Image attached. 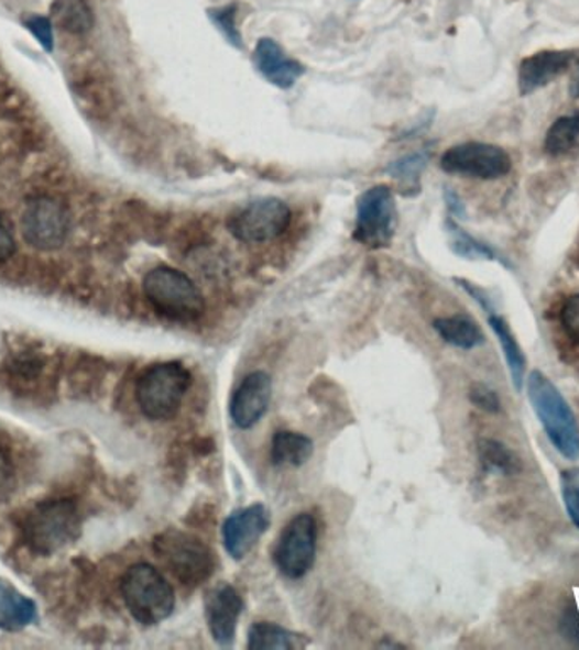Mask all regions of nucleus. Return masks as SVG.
Returning <instances> with one entry per match:
<instances>
[{"instance_id": "obj_1", "label": "nucleus", "mask_w": 579, "mask_h": 650, "mask_svg": "<svg viewBox=\"0 0 579 650\" xmlns=\"http://www.w3.org/2000/svg\"><path fill=\"white\" fill-rule=\"evenodd\" d=\"M525 386L532 410L543 423L550 444L565 460L578 461L579 422L558 386L539 370L531 372L525 378Z\"/></svg>"}, {"instance_id": "obj_2", "label": "nucleus", "mask_w": 579, "mask_h": 650, "mask_svg": "<svg viewBox=\"0 0 579 650\" xmlns=\"http://www.w3.org/2000/svg\"><path fill=\"white\" fill-rule=\"evenodd\" d=\"M121 593L129 614L143 625L162 624L175 610L172 584L146 562L134 564L125 571Z\"/></svg>"}, {"instance_id": "obj_3", "label": "nucleus", "mask_w": 579, "mask_h": 650, "mask_svg": "<svg viewBox=\"0 0 579 650\" xmlns=\"http://www.w3.org/2000/svg\"><path fill=\"white\" fill-rule=\"evenodd\" d=\"M143 290L153 309L178 322H194L203 317L206 300L185 273L170 266L151 269L143 279Z\"/></svg>"}, {"instance_id": "obj_4", "label": "nucleus", "mask_w": 579, "mask_h": 650, "mask_svg": "<svg viewBox=\"0 0 579 650\" xmlns=\"http://www.w3.org/2000/svg\"><path fill=\"white\" fill-rule=\"evenodd\" d=\"M190 385V372L178 361L153 364L138 378V405L148 419H173Z\"/></svg>"}, {"instance_id": "obj_5", "label": "nucleus", "mask_w": 579, "mask_h": 650, "mask_svg": "<svg viewBox=\"0 0 579 650\" xmlns=\"http://www.w3.org/2000/svg\"><path fill=\"white\" fill-rule=\"evenodd\" d=\"M153 549L170 573L187 586H198L212 576V551L190 533L166 530L154 539Z\"/></svg>"}, {"instance_id": "obj_6", "label": "nucleus", "mask_w": 579, "mask_h": 650, "mask_svg": "<svg viewBox=\"0 0 579 650\" xmlns=\"http://www.w3.org/2000/svg\"><path fill=\"white\" fill-rule=\"evenodd\" d=\"M28 544L37 554H55L72 544L80 532L77 505L68 500H53L31 511L26 522Z\"/></svg>"}, {"instance_id": "obj_7", "label": "nucleus", "mask_w": 579, "mask_h": 650, "mask_svg": "<svg viewBox=\"0 0 579 650\" xmlns=\"http://www.w3.org/2000/svg\"><path fill=\"white\" fill-rule=\"evenodd\" d=\"M396 221L398 210L392 188L374 185L356 200L354 240L371 250L390 246Z\"/></svg>"}, {"instance_id": "obj_8", "label": "nucleus", "mask_w": 579, "mask_h": 650, "mask_svg": "<svg viewBox=\"0 0 579 650\" xmlns=\"http://www.w3.org/2000/svg\"><path fill=\"white\" fill-rule=\"evenodd\" d=\"M292 210L275 197L253 200L229 219L228 228L242 243H269L288 229Z\"/></svg>"}, {"instance_id": "obj_9", "label": "nucleus", "mask_w": 579, "mask_h": 650, "mask_svg": "<svg viewBox=\"0 0 579 650\" xmlns=\"http://www.w3.org/2000/svg\"><path fill=\"white\" fill-rule=\"evenodd\" d=\"M317 551L316 520L308 514H298L280 533L273 561L280 573L288 580H301L314 566Z\"/></svg>"}, {"instance_id": "obj_10", "label": "nucleus", "mask_w": 579, "mask_h": 650, "mask_svg": "<svg viewBox=\"0 0 579 650\" xmlns=\"http://www.w3.org/2000/svg\"><path fill=\"white\" fill-rule=\"evenodd\" d=\"M440 168L451 175L478 180H495L512 169L505 150L488 143H462L449 147L440 158Z\"/></svg>"}, {"instance_id": "obj_11", "label": "nucleus", "mask_w": 579, "mask_h": 650, "mask_svg": "<svg viewBox=\"0 0 579 650\" xmlns=\"http://www.w3.org/2000/svg\"><path fill=\"white\" fill-rule=\"evenodd\" d=\"M68 232H70L68 210L50 197H37L31 200L22 213V234L24 240L36 250H58L68 238Z\"/></svg>"}, {"instance_id": "obj_12", "label": "nucleus", "mask_w": 579, "mask_h": 650, "mask_svg": "<svg viewBox=\"0 0 579 650\" xmlns=\"http://www.w3.org/2000/svg\"><path fill=\"white\" fill-rule=\"evenodd\" d=\"M270 522V511L260 504L232 511L222 526V542L228 554L236 561L247 558L260 537L269 530Z\"/></svg>"}, {"instance_id": "obj_13", "label": "nucleus", "mask_w": 579, "mask_h": 650, "mask_svg": "<svg viewBox=\"0 0 579 650\" xmlns=\"http://www.w3.org/2000/svg\"><path fill=\"white\" fill-rule=\"evenodd\" d=\"M272 394L273 383L269 373H250L239 383L229 405V414L234 426L242 430L256 426L269 411Z\"/></svg>"}, {"instance_id": "obj_14", "label": "nucleus", "mask_w": 579, "mask_h": 650, "mask_svg": "<svg viewBox=\"0 0 579 650\" xmlns=\"http://www.w3.org/2000/svg\"><path fill=\"white\" fill-rule=\"evenodd\" d=\"M244 602L231 584H220L207 595L206 617L210 636L220 647L234 642L236 628L241 617Z\"/></svg>"}, {"instance_id": "obj_15", "label": "nucleus", "mask_w": 579, "mask_h": 650, "mask_svg": "<svg viewBox=\"0 0 579 650\" xmlns=\"http://www.w3.org/2000/svg\"><path fill=\"white\" fill-rule=\"evenodd\" d=\"M253 63L258 74L264 80L282 90L292 89L298 78L305 74V68L301 63L286 56L282 46L270 37H261L258 41L253 52Z\"/></svg>"}, {"instance_id": "obj_16", "label": "nucleus", "mask_w": 579, "mask_h": 650, "mask_svg": "<svg viewBox=\"0 0 579 650\" xmlns=\"http://www.w3.org/2000/svg\"><path fill=\"white\" fill-rule=\"evenodd\" d=\"M576 58V52H540L528 56L518 68V90L531 96L565 74Z\"/></svg>"}, {"instance_id": "obj_17", "label": "nucleus", "mask_w": 579, "mask_h": 650, "mask_svg": "<svg viewBox=\"0 0 579 650\" xmlns=\"http://www.w3.org/2000/svg\"><path fill=\"white\" fill-rule=\"evenodd\" d=\"M36 618V605L12 586L0 580V628L18 632Z\"/></svg>"}, {"instance_id": "obj_18", "label": "nucleus", "mask_w": 579, "mask_h": 650, "mask_svg": "<svg viewBox=\"0 0 579 650\" xmlns=\"http://www.w3.org/2000/svg\"><path fill=\"white\" fill-rule=\"evenodd\" d=\"M488 323L495 332L500 345H502L503 356H505L506 367H509L510 379L517 392H522L525 385V372H527V360H525L524 351L521 344L515 339L514 332L510 329L506 320L496 313L488 316Z\"/></svg>"}, {"instance_id": "obj_19", "label": "nucleus", "mask_w": 579, "mask_h": 650, "mask_svg": "<svg viewBox=\"0 0 579 650\" xmlns=\"http://www.w3.org/2000/svg\"><path fill=\"white\" fill-rule=\"evenodd\" d=\"M434 329L444 342L458 350L471 351L484 342L480 326L468 316L440 317L434 322Z\"/></svg>"}, {"instance_id": "obj_20", "label": "nucleus", "mask_w": 579, "mask_h": 650, "mask_svg": "<svg viewBox=\"0 0 579 650\" xmlns=\"http://www.w3.org/2000/svg\"><path fill=\"white\" fill-rule=\"evenodd\" d=\"M314 442L304 433L278 430L272 439V461L276 466L298 467L310 460Z\"/></svg>"}, {"instance_id": "obj_21", "label": "nucleus", "mask_w": 579, "mask_h": 650, "mask_svg": "<svg viewBox=\"0 0 579 650\" xmlns=\"http://www.w3.org/2000/svg\"><path fill=\"white\" fill-rule=\"evenodd\" d=\"M304 646L302 637L290 632L286 628L280 627L270 621H258L250 628L248 634V647L254 650L261 649H298Z\"/></svg>"}, {"instance_id": "obj_22", "label": "nucleus", "mask_w": 579, "mask_h": 650, "mask_svg": "<svg viewBox=\"0 0 579 650\" xmlns=\"http://www.w3.org/2000/svg\"><path fill=\"white\" fill-rule=\"evenodd\" d=\"M52 18L62 30L74 34L87 33L94 24V14L87 0H55Z\"/></svg>"}, {"instance_id": "obj_23", "label": "nucleus", "mask_w": 579, "mask_h": 650, "mask_svg": "<svg viewBox=\"0 0 579 650\" xmlns=\"http://www.w3.org/2000/svg\"><path fill=\"white\" fill-rule=\"evenodd\" d=\"M478 452H480L481 464H483L484 471H488V473L512 476V474L522 470L518 458L502 442L483 439L478 444Z\"/></svg>"}, {"instance_id": "obj_24", "label": "nucleus", "mask_w": 579, "mask_h": 650, "mask_svg": "<svg viewBox=\"0 0 579 650\" xmlns=\"http://www.w3.org/2000/svg\"><path fill=\"white\" fill-rule=\"evenodd\" d=\"M578 140L579 112H576V114L565 115V118L558 119V121L550 125L544 147H546L550 156H561L566 155Z\"/></svg>"}, {"instance_id": "obj_25", "label": "nucleus", "mask_w": 579, "mask_h": 650, "mask_svg": "<svg viewBox=\"0 0 579 650\" xmlns=\"http://www.w3.org/2000/svg\"><path fill=\"white\" fill-rule=\"evenodd\" d=\"M449 234H451V246L459 256L468 257V260H492V262H500L495 251L487 244L474 240L473 235L462 231L458 224L448 221Z\"/></svg>"}, {"instance_id": "obj_26", "label": "nucleus", "mask_w": 579, "mask_h": 650, "mask_svg": "<svg viewBox=\"0 0 579 650\" xmlns=\"http://www.w3.org/2000/svg\"><path fill=\"white\" fill-rule=\"evenodd\" d=\"M427 163H429V155H426V153H414V155H407L404 158H398L396 162L390 163L386 166V172L395 180L402 181V184L407 185L412 190H417V188H420L422 173L427 168Z\"/></svg>"}, {"instance_id": "obj_27", "label": "nucleus", "mask_w": 579, "mask_h": 650, "mask_svg": "<svg viewBox=\"0 0 579 650\" xmlns=\"http://www.w3.org/2000/svg\"><path fill=\"white\" fill-rule=\"evenodd\" d=\"M214 26L220 31V34L228 40L229 45L234 48H244L241 34H239L238 26H236V5H226V8L209 9L207 11Z\"/></svg>"}, {"instance_id": "obj_28", "label": "nucleus", "mask_w": 579, "mask_h": 650, "mask_svg": "<svg viewBox=\"0 0 579 650\" xmlns=\"http://www.w3.org/2000/svg\"><path fill=\"white\" fill-rule=\"evenodd\" d=\"M561 495L571 522L579 529V467L562 471Z\"/></svg>"}, {"instance_id": "obj_29", "label": "nucleus", "mask_w": 579, "mask_h": 650, "mask_svg": "<svg viewBox=\"0 0 579 650\" xmlns=\"http://www.w3.org/2000/svg\"><path fill=\"white\" fill-rule=\"evenodd\" d=\"M22 23H24L26 30L36 37L37 43H40L46 52H53V48H55V40H53L52 19L46 18V15L30 14L22 19Z\"/></svg>"}, {"instance_id": "obj_30", "label": "nucleus", "mask_w": 579, "mask_h": 650, "mask_svg": "<svg viewBox=\"0 0 579 650\" xmlns=\"http://www.w3.org/2000/svg\"><path fill=\"white\" fill-rule=\"evenodd\" d=\"M470 400L471 404L477 405L480 410L487 411V414H500L502 411V401H500L495 389L490 388L484 383L471 385Z\"/></svg>"}, {"instance_id": "obj_31", "label": "nucleus", "mask_w": 579, "mask_h": 650, "mask_svg": "<svg viewBox=\"0 0 579 650\" xmlns=\"http://www.w3.org/2000/svg\"><path fill=\"white\" fill-rule=\"evenodd\" d=\"M561 323L566 334L579 344V294L571 295L561 309Z\"/></svg>"}, {"instance_id": "obj_32", "label": "nucleus", "mask_w": 579, "mask_h": 650, "mask_svg": "<svg viewBox=\"0 0 579 650\" xmlns=\"http://www.w3.org/2000/svg\"><path fill=\"white\" fill-rule=\"evenodd\" d=\"M14 488V466L2 449H0V496L8 495Z\"/></svg>"}, {"instance_id": "obj_33", "label": "nucleus", "mask_w": 579, "mask_h": 650, "mask_svg": "<svg viewBox=\"0 0 579 650\" xmlns=\"http://www.w3.org/2000/svg\"><path fill=\"white\" fill-rule=\"evenodd\" d=\"M15 253V241L8 222L0 217V263L8 262Z\"/></svg>"}, {"instance_id": "obj_34", "label": "nucleus", "mask_w": 579, "mask_h": 650, "mask_svg": "<svg viewBox=\"0 0 579 650\" xmlns=\"http://www.w3.org/2000/svg\"><path fill=\"white\" fill-rule=\"evenodd\" d=\"M561 630L565 639L572 640L579 646V610L569 608L561 620Z\"/></svg>"}, {"instance_id": "obj_35", "label": "nucleus", "mask_w": 579, "mask_h": 650, "mask_svg": "<svg viewBox=\"0 0 579 650\" xmlns=\"http://www.w3.org/2000/svg\"><path fill=\"white\" fill-rule=\"evenodd\" d=\"M569 93H571V97H575V99H579V70L576 71L575 77H572Z\"/></svg>"}]
</instances>
